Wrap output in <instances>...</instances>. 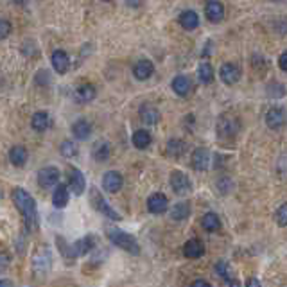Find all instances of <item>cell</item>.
I'll return each instance as SVG.
<instances>
[{
  "instance_id": "cell-1",
  "label": "cell",
  "mask_w": 287,
  "mask_h": 287,
  "mask_svg": "<svg viewBox=\"0 0 287 287\" xmlns=\"http://www.w3.org/2000/svg\"><path fill=\"white\" fill-rule=\"evenodd\" d=\"M13 201H15L16 209L24 216V223L27 232H34L38 228V209H36V201L27 190L15 189L13 190Z\"/></svg>"
},
{
  "instance_id": "cell-2",
  "label": "cell",
  "mask_w": 287,
  "mask_h": 287,
  "mask_svg": "<svg viewBox=\"0 0 287 287\" xmlns=\"http://www.w3.org/2000/svg\"><path fill=\"white\" fill-rule=\"evenodd\" d=\"M106 235L115 246L122 248L124 252H130L131 255H138V253H140V246H138L137 239H135L133 235H130V233L122 232V230L118 228H108Z\"/></svg>"
},
{
  "instance_id": "cell-3",
  "label": "cell",
  "mask_w": 287,
  "mask_h": 287,
  "mask_svg": "<svg viewBox=\"0 0 287 287\" xmlns=\"http://www.w3.org/2000/svg\"><path fill=\"white\" fill-rule=\"evenodd\" d=\"M90 201H92V207H94L97 212H101L102 216L110 217V219H113V221H120L122 219V217L118 216V214L115 212L113 209H111L110 204H108V201L104 199L101 194H99V190L95 189V187L90 190Z\"/></svg>"
},
{
  "instance_id": "cell-4",
  "label": "cell",
  "mask_w": 287,
  "mask_h": 287,
  "mask_svg": "<svg viewBox=\"0 0 287 287\" xmlns=\"http://www.w3.org/2000/svg\"><path fill=\"white\" fill-rule=\"evenodd\" d=\"M239 131V120L233 115H223L217 120V133L223 138H230Z\"/></svg>"
},
{
  "instance_id": "cell-5",
  "label": "cell",
  "mask_w": 287,
  "mask_h": 287,
  "mask_svg": "<svg viewBox=\"0 0 287 287\" xmlns=\"http://www.w3.org/2000/svg\"><path fill=\"white\" fill-rule=\"evenodd\" d=\"M171 187L178 196H185L187 192H190V180L187 174H183L181 171H173L171 174Z\"/></svg>"
},
{
  "instance_id": "cell-6",
  "label": "cell",
  "mask_w": 287,
  "mask_h": 287,
  "mask_svg": "<svg viewBox=\"0 0 287 287\" xmlns=\"http://www.w3.org/2000/svg\"><path fill=\"white\" fill-rule=\"evenodd\" d=\"M122 183H124V180H122V176L117 171H108V173L104 174V178H102V187L110 194L118 192V190L122 189Z\"/></svg>"
},
{
  "instance_id": "cell-7",
  "label": "cell",
  "mask_w": 287,
  "mask_h": 287,
  "mask_svg": "<svg viewBox=\"0 0 287 287\" xmlns=\"http://www.w3.org/2000/svg\"><path fill=\"white\" fill-rule=\"evenodd\" d=\"M68 183H70V189L75 196H81V194L85 192L87 181H85L83 173H81L79 169H75V167H72V169L68 171Z\"/></svg>"
},
{
  "instance_id": "cell-8",
  "label": "cell",
  "mask_w": 287,
  "mask_h": 287,
  "mask_svg": "<svg viewBox=\"0 0 287 287\" xmlns=\"http://www.w3.org/2000/svg\"><path fill=\"white\" fill-rule=\"evenodd\" d=\"M204 16H207V20L212 22V24H219L221 20L224 18L223 4L217 2V0H210L209 4L204 6Z\"/></svg>"
},
{
  "instance_id": "cell-9",
  "label": "cell",
  "mask_w": 287,
  "mask_h": 287,
  "mask_svg": "<svg viewBox=\"0 0 287 287\" xmlns=\"http://www.w3.org/2000/svg\"><path fill=\"white\" fill-rule=\"evenodd\" d=\"M59 180V171L56 167H44V169L38 173V183L44 189H49V187L56 185Z\"/></svg>"
},
{
  "instance_id": "cell-10",
  "label": "cell",
  "mask_w": 287,
  "mask_h": 287,
  "mask_svg": "<svg viewBox=\"0 0 287 287\" xmlns=\"http://www.w3.org/2000/svg\"><path fill=\"white\" fill-rule=\"evenodd\" d=\"M266 124H268L271 130H280V128L285 124V111L280 106H273L271 110L266 115Z\"/></svg>"
},
{
  "instance_id": "cell-11",
  "label": "cell",
  "mask_w": 287,
  "mask_h": 287,
  "mask_svg": "<svg viewBox=\"0 0 287 287\" xmlns=\"http://www.w3.org/2000/svg\"><path fill=\"white\" fill-rule=\"evenodd\" d=\"M219 75H221V79H223V83L235 85L240 79V68L237 67L235 63H224L223 67H221Z\"/></svg>"
},
{
  "instance_id": "cell-12",
  "label": "cell",
  "mask_w": 287,
  "mask_h": 287,
  "mask_svg": "<svg viewBox=\"0 0 287 287\" xmlns=\"http://www.w3.org/2000/svg\"><path fill=\"white\" fill-rule=\"evenodd\" d=\"M169 207V201L161 192H156L153 196H149L147 199V209H149L151 214H163Z\"/></svg>"
},
{
  "instance_id": "cell-13",
  "label": "cell",
  "mask_w": 287,
  "mask_h": 287,
  "mask_svg": "<svg viewBox=\"0 0 287 287\" xmlns=\"http://www.w3.org/2000/svg\"><path fill=\"white\" fill-rule=\"evenodd\" d=\"M210 166V153L204 147H197L192 153V167L196 171H207Z\"/></svg>"
},
{
  "instance_id": "cell-14",
  "label": "cell",
  "mask_w": 287,
  "mask_h": 287,
  "mask_svg": "<svg viewBox=\"0 0 287 287\" xmlns=\"http://www.w3.org/2000/svg\"><path fill=\"white\" fill-rule=\"evenodd\" d=\"M51 61L58 74H65V72L68 70V67H70V58H68V54L65 51H56L54 54H52Z\"/></svg>"
},
{
  "instance_id": "cell-15",
  "label": "cell",
  "mask_w": 287,
  "mask_h": 287,
  "mask_svg": "<svg viewBox=\"0 0 287 287\" xmlns=\"http://www.w3.org/2000/svg\"><path fill=\"white\" fill-rule=\"evenodd\" d=\"M153 72H154V67L149 59H140V61L133 67V74L138 81H146V79H149L151 75H153Z\"/></svg>"
},
{
  "instance_id": "cell-16",
  "label": "cell",
  "mask_w": 287,
  "mask_h": 287,
  "mask_svg": "<svg viewBox=\"0 0 287 287\" xmlns=\"http://www.w3.org/2000/svg\"><path fill=\"white\" fill-rule=\"evenodd\" d=\"M178 22H180L181 27L187 29V31H194V29L199 25V16H197L194 11H190V9H187V11H183L180 15Z\"/></svg>"
},
{
  "instance_id": "cell-17",
  "label": "cell",
  "mask_w": 287,
  "mask_h": 287,
  "mask_svg": "<svg viewBox=\"0 0 287 287\" xmlns=\"http://www.w3.org/2000/svg\"><path fill=\"white\" fill-rule=\"evenodd\" d=\"M190 88H192V85H190V79L187 75H176L173 79V90L180 97H187L190 94Z\"/></svg>"
},
{
  "instance_id": "cell-18",
  "label": "cell",
  "mask_w": 287,
  "mask_h": 287,
  "mask_svg": "<svg viewBox=\"0 0 287 287\" xmlns=\"http://www.w3.org/2000/svg\"><path fill=\"white\" fill-rule=\"evenodd\" d=\"M204 253V248H203V242L197 239H190L187 240V244L183 246V255L187 259H197Z\"/></svg>"
},
{
  "instance_id": "cell-19",
  "label": "cell",
  "mask_w": 287,
  "mask_h": 287,
  "mask_svg": "<svg viewBox=\"0 0 287 287\" xmlns=\"http://www.w3.org/2000/svg\"><path fill=\"white\" fill-rule=\"evenodd\" d=\"M75 101L77 102H90V101H94L95 99V88H94V85H90V83H87V85H81V87L75 90Z\"/></svg>"
},
{
  "instance_id": "cell-20",
  "label": "cell",
  "mask_w": 287,
  "mask_h": 287,
  "mask_svg": "<svg viewBox=\"0 0 287 287\" xmlns=\"http://www.w3.org/2000/svg\"><path fill=\"white\" fill-rule=\"evenodd\" d=\"M31 126L34 131L49 130V126H51V117H49V113H45V111H38V113H34L32 115Z\"/></svg>"
},
{
  "instance_id": "cell-21",
  "label": "cell",
  "mask_w": 287,
  "mask_h": 287,
  "mask_svg": "<svg viewBox=\"0 0 287 287\" xmlns=\"http://www.w3.org/2000/svg\"><path fill=\"white\" fill-rule=\"evenodd\" d=\"M72 133H74V137L79 138V140H85V138L90 137L92 124L88 120H85V118H81V120H77L74 126H72Z\"/></svg>"
},
{
  "instance_id": "cell-22",
  "label": "cell",
  "mask_w": 287,
  "mask_h": 287,
  "mask_svg": "<svg viewBox=\"0 0 287 287\" xmlns=\"http://www.w3.org/2000/svg\"><path fill=\"white\" fill-rule=\"evenodd\" d=\"M9 160L15 167H22L25 166V161H27V151L25 147L22 146H15L11 151H9Z\"/></svg>"
},
{
  "instance_id": "cell-23",
  "label": "cell",
  "mask_w": 287,
  "mask_h": 287,
  "mask_svg": "<svg viewBox=\"0 0 287 287\" xmlns=\"http://www.w3.org/2000/svg\"><path fill=\"white\" fill-rule=\"evenodd\" d=\"M140 117H142V120H144V124L154 126V124H158V120H160V111L153 106H142Z\"/></svg>"
},
{
  "instance_id": "cell-24",
  "label": "cell",
  "mask_w": 287,
  "mask_h": 287,
  "mask_svg": "<svg viewBox=\"0 0 287 287\" xmlns=\"http://www.w3.org/2000/svg\"><path fill=\"white\" fill-rule=\"evenodd\" d=\"M68 203V189L65 185H58V189L54 190V196H52V204L56 209H65Z\"/></svg>"
},
{
  "instance_id": "cell-25",
  "label": "cell",
  "mask_w": 287,
  "mask_h": 287,
  "mask_svg": "<svg viewBox=\"0 0 287 287\" xmlns=\"http://www.w3.org/2000/svg\"><path fill=\"white\" fill-rule=\"evenodd\" d=\"M133 146L137 147V149H146V147H149V144H151V135H149V131H146V130H138V131H135L133 133Z\"/></svg>"
},
{
  "instance_id": "cell-26",
  "label": "cell",
  "mask_w": 287,
  "mask_h": 287,
  "mask_svg": "<svg viewBox=\"0 0 287 287\" xmlns=\"http://www.w3.org/2000/svg\"><path fill=\"white\" fill-rule=\"evenodd\" d=\"M190 216V204L187 201H181V203H176L171 210V217L176 221H183Z\"/></svg>"
},
{
  "instance_id": "cell-27",
  "label": "cell",
  "mask_w": 287,
  "mask_h": 287,
  "mask_svg": "<svg viewBox=\"0 0 287 287\" xmlns=\"http://www.w3.org/2000/svg\"><path fill=\"white\" fill-rule=\"evenodd\" d=\"M201 224H203V228L207 230V232H216V230H219V228H221V221H219V217H217L214 212L204 214L203 219H201Z\"/></svg>"
},
{
  "instance_id": "cell-28",
  "label": "cell",
  "mask_w": 287,
  "mask_h": 287,
  "mask_svg": "<svg viewBox=\"0 0 287 287\" xmlns=\"http://www.w3.org/2000/svg\"><path fill=\"white\" fill-rule=\"evenodd\" d=\"M108 156H110V146H108L104 140L95 142L94 146V158L97 161H106Z\"/></svg>"
},
{
  "instance_id": "cell-29",
  "label": "cell",
  "mask_w": 287,
  "mask_h": 287,
  "mask_svg": "<svg viewBox=\"0 0 287 287\" xmlns=\"http://www.w3.org/2000/svg\"><path fill=\"white\" fill-rule=\"evenodd\" d=\"M92 242H94V239H92V237H87V239H81V240H77V242H74V244H72V248H70L72 257L85 255V253L92 248Z\"/></svg>"
},
{
  "instance_id": "cell-30",
  "label": "cell",
  "mask_w": 287,
  "mask_h": 287,
  "mask_svg": "<svg viewBox=\"0 0 287 287\" xmlns=\"http://www.w3.org/2000/svg\"><path fill=\"white\" fill-rule=\"evenodd\" d=\"M197 77H199L201 83L204 85H209L212 83V79H214V68L210 63H201L199 68H197Z\"/></svg>"
},
{
  "instance_id": "cell-31",
  "label": "cell",
  "mask_w": 287,
  "mask_h": 287,
  "mask_svg": "<svg viewBox=\"0 0 287 287\" xmlns=\"http://www.w3.org/2000/svg\"><path fill=\"white\" fill-rule=\"evenodd\" d=\"M185 142H181L180 138H173V140L167 142V153L171 156H181L183 151H185Z\"/></svg>"
},
{
  "instance_id": "cell-32",
  "label": "cell",
  "mask_w": 287,
  "mask_h": 287,
  "mask_svg": "<svg viewBox=\"0 0 287 287\" xmlns=\"http://www.w3.org/2000/svg\"><path fill=\"white\" fill-rule=\"evenodd\" d=\"M61 154L63 156H75L77 154V146L72 140H65L61 144Z\"/></svg>"
},
{
  "instance_id": "cell-33",
  "label": "cell",
  "mask_w": 287,
  "mask_h": 287,
  "mask_svg": "<svg viewBox=\"0 0 287 287\" xmlns=\"http://www.w3.org/2000/svg\"><path fill=\"white\" fill-rule=\"evenodd\" d=\"M216 273L224 280H230V275H232V273H230V266L226 262H223V260L216 264Z\"/></svg>"
},
{
  "instance_id": "cell-34",
  "label": "cell",
  "mask_w": 287,
  "mask_h": 287,
  "mask_svg": "<svg viewBox=\"0 0 287 287\" xmlns=\"http://www.w3.org/2000/svg\"><path fill=\"white\" fill-rule=\"evenodd\" d=\"M276 223L280 226H287V203H283L278 210H276Z\"/></svg>"
},
{
  "instance_id": "cell-35",
  "label": "cell",
  "mask_w": 287,
  "mask_h": 287,
  "mask_svg": "<svg viewBox=\"0 0 287 287\" xmlns=\"http://www.w3.org/2000/svg\"><path fill=\"white\" fill-rule=\"evenodd\" d=\"M9 31H11V25H9V22H8V20H2V22H0V38H2V39L8 38Z\"/></svg>"
},
{
  "instance_id": "cell-36",
  "label": "cell",
  "mask_w": 287,
  "mask_h": 287,
  "mask_svg": "<svg viewBox=\"0 0 287 287\" xmlns=\"http://www.w3.org/2000/svg\"><path fill=\"white\" fill-rule=\"evenodd\" d=\"M278 65H280V68H282V70L287 72V51L278 58Z\"/></svg>"
},
{
  "instance_id": "cell-37",
  "label": "cell",
  "mask_w": 287,
  "mask_h": 287,
  "mask_svg": "<svg viewBox=\"0 0 287 287\" xmlns=\"http://www.w3.org/2000/svg\"><path fill=\"white\" fill-rule=\"evenodd\" d=\"M190 287H212V285H210L207 280H201L199 278V280H194V282L190 283Z\"/></svg>"
},
{
  "instance_id": "cell-38",
  "label": "cell",
  "mask_w": 287,
  "mask_h": 287,
  "mask_svg": "<svg viewBox=\"0 0 287 287\" xmlns=\"http://www.w3.org/2000/svg\"><path fill=\"white\" fill-rule=\"evenodd\" d=\"M126 4L130 6V8H140L142 0H126Z\"/></svg>"
},
{
  "instance_id": "cell-39",
  "label": "cell",
  "mask_w": 287,
  "mask_h": 287,
  "mask_svg": "<svg viewBox=\"0 0 287 287\" xmlns=\"http://www.w3.org/2000/svg\"><path fill=\"white\" fill-rule=\"evenodd\" d=\"M246 287H260L259 278H250V280H248V283H246Z\"/></svg>"
},
{
  "instance_id": "cell-40",
  "label": "cell",
  "mask_w": 287,
  "mask_h": 287,
  "mask_svg": "<svg viewBox=\"0 0 287 287\" xmlns=\"http://www.w3.org/2000/svg\"><path fill=\"white\" fill-rule=\"evenodd\" d=\"M0 287H11V280H0Z\"/></svg>"
},
{
  "instance_id": "cell-41",
  "label": "cell",
  "mask_w": 287,
  "mask_h": 287,
  "mask_svg": "<svg viewBox=\"0 0 287 287\" xmlns=\"http://www.w3.org/2000/svg\"><path fill=\"white\" fill-rule=\"evenodd\" d=\"M230 287H240V283L239 282H232V283H230Z\"/></svg>"
},
{
  "instance_id": "cell-42",
  "label": "cell",
  "mask_w": 287,
  "mask_h": 287,
  "mask_svg": "<svg viewBox=\"0 0 287 287\" xmlns=\"http://www.w3.org/2000/svg\"><path fill=\"white\" fill-rule=\"evenodd\" d=\"M15 2H16V4H24L25 0H15Z\"/></svg>"
},
{
  "instance_id": "cell-43",
  "label": "cell",
  "mask_w": 287,
  "mask_h": 287,
  "mask_svg": "<svg viewBox=\"0 0 287 287\" xmlns=\"http://www.w3.org/2000/svg\"><path fill=\"white\" fill-rule=\"evenodd\" d=\"M104 2H110V0H104Z\"/></svg>"
},
{
  "instance_id": "cell-44",
  "label": "cell",
  "mask_w": 287,
  "mask_h": 287,
  "mask_svg": "<svg viewBox=\"0 0 287 287\" xmlns=\"http://www.w3.org/2000/svg\"><path fill=\"white\" fill-rule=\"evenodd\" d=\"M276 2H278V0H276Z\"/></svg>"
}]
</instances>
